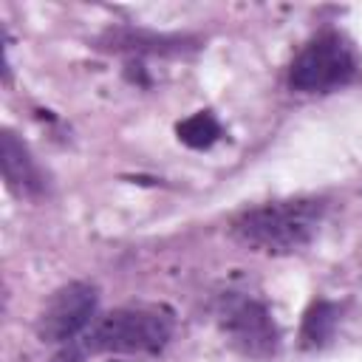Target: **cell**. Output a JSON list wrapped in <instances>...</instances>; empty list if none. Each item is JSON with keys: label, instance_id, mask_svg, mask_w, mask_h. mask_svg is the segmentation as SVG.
<instances>
[{"label": "cell", "instance_id": "cell-1", "mask_svg": "<svg viewBox=\"0 0 362 362\" xmlns=\"http://www.w3.org/2000/svg\"><path fill=\"white\" fill-rule=\"evenodd\" d=\"M322 201L283 198L246 209L235 221V235L252 249L269 255H288L303 249L322 223Z\"/></svg>", "mask_w": 362, "mask_h": 362}, {"label": "cell", "instance_id": "cell-2", "mask_svg": "<svg viewBox=\"0 0 362 362\" xmlns=\"http://www.w3.org/2000/svg\"><path fill=\"white\" fill-rule=\"evenodd\" d=\"M173 337V320L158 308H116L99 317L76 348L54 362H79L85 354H158Z\"/></svg>", "mask_w": 362, "mask_h": 362}, {"label": "cell", "instance_id": "cell-3", "mask_svg": "<svg viewBox=\"0 0 362 362\" xmlns=\"http://www.w3.org/2000/svg\"><path fill=\"white\" fill-rule=\"evenodd\" d=\"M356 74V59L345 37L325 31L314 37L291 62L288 85L300 93H328Z\"/></svg>", "mask_w": 362, "mask_h": 362}, {"label": "cell", "instance_id": "cell-4", "mask_svg": "<svg viewBox=\"0 0 362 362\" xmlns=\"http://www.w3.org/2000/svg\"><path fill=\"white\" fill-rule=\"evenodd\" d=\"M218 322L226 339L252 359H269L277 354L280 334L269 308L246 294L229 291L218 303Z\"/></svg>", "mask_w": 362, "mask_h": 362}, {"label": "cell", "instance_id": "cell-5", "mask_svg": "<svg viewBox=\"0 0 362 362\" xmlns=\"http://www.w3.org/2000/svg\"><path fill=\"white\" fill-rule=\"evenodd\" d=\"M96 288L90 283H68L57 288L37 320V337L42 342H71L88 328L96 314Z\"/></svg>", "mask_w": 362, "mask_h": 362}, {"label": "cell", "instance_id": "cell-6", "mask_svg": "<svg viewBox=\"0 0 362 362\" xmlns=\"http://www.w3.org/2000/svg\"><path fill=\"white\" fill-rule=\"evenodd\" d=\"M0 164H3V178L11 192L17 195H37L42 189V173L25 144L14 133L0 136Z\"/></svg>", "mask_w": 362, "mask_h": 362}, {"label": "cell", "instance_id": "cell-7", "mask_svg": "<svg viewBox=\"0 0 362 362\" xmlns=\"http://www.w3.org/2000/svg\"><path fill=\"white\" fill-rule=\"evenodd\" d=\"M339 322V308L334 303H314L308 311H305V320H303V331H300V339L305 348H322L331 337H334V328Z\"/></svg>", "mask_w": 362, "mask_h": 362}, {"label": "cell", "instance_id": "cell-8", "mask_svg": "<svg viewBox=\"0 0 362 362\" xmlns=\"http://www.w3.org/2000/svg\"><path fill=\"white\" fill-rule=\"evenodd\" d=\"M218 136H221V124L209 110H198L178 124V139L195 150L209 147L212 141H218Z\"/></svg>", "mask_w": 362, "mask_h": 362}]
</instances>
